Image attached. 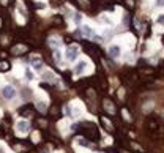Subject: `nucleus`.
<instances>
[{
	"instance_id": "f257e3e1",
	"label": "nucleus",
	"mask_w": 164,
	"mask_h": 153,
	"mask_svg": "<svg viewBox=\"0 0 164 153\" xmlns=\"http://www.w3.org/2000/svg\"><path fill=\"white\" fill-rule=\"evenodd\" d=\"M90 70H92V66H90V62L87 60V58L79 60L77 63H76V66H74V73H76V74H79V76L85 74L87 71H90Z\"/></svg>"
},
{
	"instance_id": "f03ea898",
	"label": "nucleus",
	"mask_w": 164,
	"mask_h": 153,
	"mask_svg": "<svg viewBox=\"0 0 164 153\" xmlns=\"http://www.w3.org/2000/svg\"><path fill=\"white\" fill-rule=\"evenodd\" d=\"M79 44H71V46H68V49H66V52H65V57H66V60L68 62H74L76 58H77V55H79Z\"/></svg>"
},
{
	"instance_id": "7ed1b4c3",
	"label": "nucleus",
	"mask_w": 164,
	"mask_h": 153,
	"mask_svg": "<svg viewBox=\"0 0 164 153\" xmlns=\"http://www.w3.org/2000/svg\"><path fill=\"white\" fill-rule=\"evenodd\" d=\"M28 129H30V125H28L27 120H17L16 123V133L19 136H25L28 133Z\"/></svg>"
},
{
	"instance_id": "20e7f679",
	"label": "nucleus",
	"mask_w": 164,
	"mask_h": 153,
	"mask_svg": "<svg viewBox=\"0 0 164 153\" xmlns=\"http://www.w3.org/2000/svg\"><path fill=\"white\" fill-rule=\"evenodd\" d=\"M2 95H3L5 99H13L16 96V89L11 87V85H3L2 87Z\"/></svg>"
},
{
	"instance_id": "39448f33",
	"label": "nucleus",
	"mask_w": 164,
	"mask_h": 153,
	"mask_svg": "<svg viewBox=\"0 0 164 153\" xmlns=\"http://www.w3.org/2000/svg\"><path fill=\"white\" fill-rule=\"evenodd\" d=\"M69 109H71V115L73 117H79L82 112H84V107H82V104L79 101H73L71 104H69Z\"/></svg>"
},
{
	"instance_id": "423d86ee",
	"label": "nucleus",
	"mask_w": 164,
	"mask_h": 153,
	"mask_svg": "<svg viewBox=\"0 0 164 153\" xmlns=\"http://www.w3.org/2000/svg\"><path fill=\"white\" fill-rule=\"evenodd\" d=\"M107 54H109V57H112V58H120L122 57V48H120L118 44H112V46H109V49H107Z\"/></svg>"
},
{
	"instance_id": "0eeeda50",
	"label": "nucleus",
	"mask_w": 164,
	"mask_h": 153,
	"mask_svg": "<svg viewBox=\"0 0 164 153\" xmlns=\"http://www.w3.org/2000/svg\"><path fill=\"white\" fill-rule=\"evenodd\" d=\"M134 38L131 36V35H125V36H122V44H120V48H128V49H131L134 46Z\"/></svg>"
},
{
	"instance_id": "6e6552de",
	"label": "nucleus",
	"mask_w": 164,
	"mask_h": 153,
	"mask_svg": "<svg viewBox=\"0 0 164 153\" xmlns=\"http://www.w3.org/2000/svg\"><path fill=\"white\" fill-rule=\"evenodd\" d=\"M81 30H82V35H84L85 38H93V35H95V30H93L90 25H87V24H82Z\"/></svg>"
},
{
	"instance_id": "1a4fd4ad",
	"label": "nucleus",
	"mask_w": 164,
	"mask_h": 153,
	"mask_svg": "<svg viewBox=\"0 0 164 153\" xmlns=\"http://www.w3.org/2000/svg\"><path fill=\"white\" fill-rule=\"evenodd\" d=\"M30 62H32V65H33V68H35V70H41V68H43V65H41V57H40V55H36V54L32 55V57H30Z\"/></svg>"
},
{
	"instance_id": "9d476101",
	"label": "nucleus",
	"mask_w": 164,
	"mask_h": 153,
	"mask_svg": "<svg viewBox=\"0 0 164 153\" xmlns=\"http://www.w3.org/2000/svg\"><path fill=\"white\" fill-rule=\"evenodd\" d=\"M43 79L48 81V82H55V81H57V79H55V74L51 71V70H46V71L43 73Z\"/></svg>"
},
{
	"instance_id": "9b49d317",
	"label": "nucleus",
	"mask_w": 164,
	"mask_h": 153,
	"mask_svg": "<svg viewBox=\"0 0 164 153\" xmlns=\"http://www.w3.org/2000/svg\"><path fill=\"white\" fill-rule=\"evenodd\" d=\"M49 44H51L52 48L58 49L62 44H63V41H62L60 38H55V36H52V38H49Z\"/></svg>"
},
{
	"instance_id": "f8f14e48",
	"label": "nucleus",
	"mask_w": 164,
	"mask_h": 153,
	"mask_svg": "<svg viewBox=\"0 0 164 153\" xmlns=\"http://www.w3.org/2000/svg\"><path fill=\"white\" fill-rule=\"evenodd\" d=\"M35 104H36V107L40 109L41 112H44V111H46V107H48V101H46V99H43V98H38Z\"/></svg>"
},
{
	"instance_id": "ddd939ff",
	"label": "nucleus",
	"mask_w": 164,
	"mask_h": 153,
	"mask_svg": "<svg viewBox=\"0 0 164 153\" xmlns=\"http://www.w3.org/2000/svg\"><path fill=\"white\" fill-rule=\"evenodd\" d=\"M104 109H106L109 114H115V107H114V104L110 101H104Z\"/></svg>"
},
{
	"instance_id": "4468645a",
	"label": "nucleus",
	"mask_w": 164,
	"mask_h": 153,
	"mask_svg": "<svg viewBox=\"0 0 164 153\" xmlns=\"http://www.w3.org/2000/svg\"><path fill=\"white\" fill-rule=\"evenodd\" d=\"M101 21H102V22H104L106 25H114V21L110 19L107 14H101Z\"/></svg>"
},
{
	"instance_id": "2eb2a0df",
	"label": "nucleus",
	"mask_w": 164,
	"mask_h": 153,
	"mask_svg": "<svg viewBox=\"0 0 164 153\" xmlns=\"http://www.w3.org/2000/svg\"><path fill=\"white\" fill-rule=\"evenodd\" d=\"M76 142H77L79 145H84V147H90V142H89V140H85V139H84V137H77V140H76Z\"/></svg>"
},
{
	"instance_id": "dca6fc26",
	"label": "nucleus",
	"mask_w": 164,
	"mask_h": 153,
	"mask_svg": "<svg viewBox=\"0 0 164 153\" xmlns=\"http://www.w3.org/2000/svg\"><path fill=\"white\" fill-rule=\"evenodd\" d=\"M17 11H19V13H22L24 16L27 14V11H25V7H24V3H22V2H17Z\"/></svg>"
},
{
	"instance_id": "f3484780",
	"label": "nucleus",
	"mask_w": 164,
	"mask_h": 153,
	"mask_svg": "<svg viewBox=\"0 0 164 153\" xmlns=\"http://www.w3.org/2000/svg\"><path fill=\"white\" fill-rule=\"evenodd\" d=\"M54 58H55V62H57V65L62 62V52L58 51V49H55V52H54Z\"/></svg>"
},
{
	"instance_id": "a211bd4d",
	"label": "nucleus",
	"mask_w": 164,
	"mask_h": 153,
	"mask_svg": "<svg viewBox=\"0 0 164 153\" xmlns=\"http://www.w3.org/2000/svg\"><path fill=\"white\" fill-rule=\"evenodd\" d=\"M24 51H25V46H16V48H13V54H22Z\"/></svg>"
},
{
	"instance_id": "6ab92c4d",
	"label": "nucleus",
	"mask_w": 164,
	"mask_h": 153,
	"mask_svg": "<svg viewBox=\"0 0 164 153\" xmlns=\"http://www.w3.org/2000/svg\"><path fill=\"white\" fill-rule=\"evenodd\" d=\"M25 76H27V79H28V81H32V79H33L35 77V76H33V73H32V70H25Z\"/></svg>"
},
{
	"instance_id": "aec40b11",
	"label": "nucleus",
	"mask_w": 164,
	"mask_h": 153,
	"mask_svg": "<svg viewBox=\"0 0 164 153\" xmlns=\"http://www.w3.org/2000/svg\"><path fill=\"white\" fill-rule=\"evenodd\" d=\"M156 22H158L159 25H164V14H159V16H158Z\"/></svg>"
},
{
	"instance_id": "412c9836",
	"label": "nucleus",
	"mask_w": 164,
	"mask_h": 153,
	"mask_svg": "<svg viewBox=\"0 0 164 153\" xmlns=\"http://www.w3.org/2000/svg\"><path fill=\"white\" fill-rule=\"evenodd\" d=\"M156 5L158 7H164V0H156Z\"/></svg>"
},
{
	"instance_id": "4be33fe9",
	"label": "nucleus",
	"mask_w": 164,
	"mask_h": 153,
	"mask_svg": "<svg viewBox=\"0 0 164 153\" xmlns=\"http://www.w3.org/2000/svg\"><path fill=\"white\" fill-rule=\"evenodd\" d=\"M74 19H76V22H81V14H76V16H74Z\"/></svg>"
},
{
	"instance_id": "5701e85b",
	"label": "nucleus",
	"mask_w": 164,
	"mask_h": 153,
	"mask_svg": "<svg viewBox=\"0 0 164 153\" xmlns=\"http://www.w3.org/2000/svg\"><path fill=\"white\" fill-rule=\"evenodd\" d=\"M0 153H5V147L3 145H0Z\"/></svg>"
},
{
	"instance_id": "b1692460",
	"label": "nucleus",
	"mask_w": 164,
	"mask_h": 153,
	"mask_svg": "<svg viewBox=\"0 0 164 153\" xmlns=\"http://www.w3.org/2000/svg\"><path fill=\"white\" fill-rule=\"evenodd\" d=\"M5 2H7V0H2V3H5Z\"/></svg>"
},
{
	"instance_id": "393cba45",
	"label": "nucleus",
	"mask_w": 164,
	"mask_h": 153,
	"mask_svg": "<svg viewBox=\"0 0 164 153\" xmlns=\"http://www.w3.org/2000/svg\"><path fill=\"white\" fill-rule=\"evenodd\" d=\"M38 2H41V0H38Z\"/></svg>"
}]
</instances>
